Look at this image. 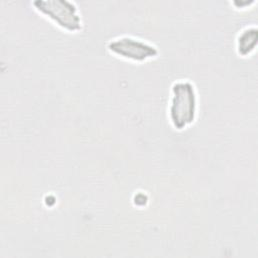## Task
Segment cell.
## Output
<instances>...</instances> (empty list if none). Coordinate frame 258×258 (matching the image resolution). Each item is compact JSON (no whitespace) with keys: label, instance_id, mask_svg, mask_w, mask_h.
Instances as JSON below:
<instances>
[{"label":"cell","instance_id":"1","mask_svg":"<svg viewBox=\"0 0 258 258\" xmlns=\"http://www.w3.org/2000/svg\"><path fill=\"white\" fill-rule=\"evenodd\" d=\"M198 99L194 84L188 80L177 81L171 88L168 116L172 126L183 130L192 125L197 116Z\"/></svg>","mask_w":258,"mask_h":258},{"label":"cell","instance_id":"4","mask_svg":"<svg viewBox=\"0 0 258 258\" xmlns=\"http://www.w3.org/2000/svg\"><path fill=\"white\" fill-rule=\"evenodd\" d=\"M257 30L255 27L247 28L239 34L237 39V51L240 56H247L255 50L257 44Z\"/></svg>","mask_w":258,"mask_h":258},{"label":"cell","instance_id":"2","mask_svg":"<svg viewBox=\"0 0 258 258\" xmlns=\"http://www.w3.org/2000/svg\"><path fill=\"white\" fill-rule=\"evenodd\" d=\"M33 6L40 14L50 19L68 32L79 31L82 27L81 17L76 5L69 1H36Z\"/></svg>","mask_w":258,"mask_h":258},{"label":"cell","instance_id":"3","mask_svg":"<svg viewBox=\"0 0 258 258\" xmlns=\"http://www.w3.org/2000/svg\"><path fill=\"white\" fill-rule=\"evenodd\" d=\"M108 50L120 58L135 62H144L158 55L157 48L152 44L129 36L111 40L108 44Z\"/></svg>","mask_w":258,"mask_h":258}]
</instances>
